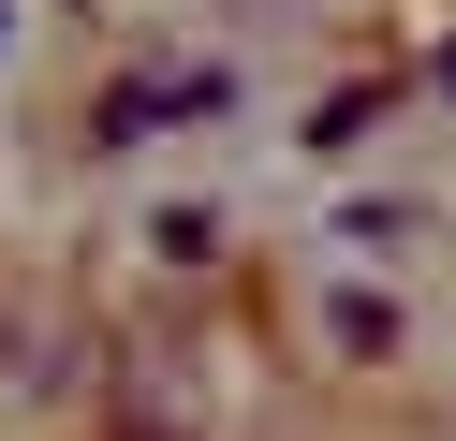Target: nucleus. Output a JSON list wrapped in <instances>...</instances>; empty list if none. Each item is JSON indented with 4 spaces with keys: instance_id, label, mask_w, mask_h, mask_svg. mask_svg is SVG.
I'll list each match as a JSON object with an SVG mask.
<instances>
[{
    "instance_id": "f257e3e1",
    "label": "nucleus",
    "mask_w": 456,
    "mask_h": 441,
    "mask_svg": "<svg viewBox=\"0 0 456 441\" xmlns=\"http://www.w3.org/2000/svg\"><path fill=\"white\" fill-rule=\"evenodd\" d=\"M221 103H236V74H133V88H103L89 133L133 147V133H177V118H221Z\"/></svg>"
},
{
    "instance_id": "f03ea898",
    "label": "nucleus",
    "mask_w": 456,
    "mask_h": 441,
    "mask_svg": "<svg viewBox=\"0 0 456 441\" xmlns=\"http://www.w3.org/2000/svg\"><path fill=\"white\" fill-rule=\"evenodd\" d=\"M442 103H456V45H442Z\"/></svg>"
}]
</instances>
